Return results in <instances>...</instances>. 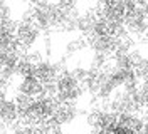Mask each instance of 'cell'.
Wrapping results in <instances>:
<instances>
[]
</instances>
